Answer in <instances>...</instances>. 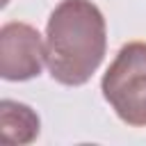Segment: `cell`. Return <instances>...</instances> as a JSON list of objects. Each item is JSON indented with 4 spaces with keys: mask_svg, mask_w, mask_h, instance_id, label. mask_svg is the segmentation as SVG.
I'll list each match as a JSON object with an SVG mask.
<instances>
[{
    "mask_svg": "<svg viewBox=\"0 0 146 146\" xmlns=\"http://www.w3.org/2000/svg\"><path fill=\"white\" fill-rule=\"evenodd\" d=\"M46 68L64 87H82L107 52V23L91 0H59L46 21Z\"/></svg>",
    "mask_w": 146,
    "mask_h": 146,
    "instance_id": "cell-1",
    "label": "cell"
},
{
    "mask_svg": "<svg viewBox=\"0 0 146 146\" xmlns=\"http://www.w3.org/2000/svg\"><path fill=\"white\" fill-rule=\"evenodd\" d=\"M100 91L125 125L146 128V41H128L119 48L100 78Z\"/></svg>",
    "mask_w": 146,
    "mask_h": 146,
    "instance_id": "cell-2",
    "label": "cell"
},
{
    "mask_svg": "<svg viewBox=\"0 0 146 146\" xmlns=\"http://www.w3.org/2000/svg\"><path fill=\"white\" fill-rule=\"evenodd\" d=\"M46 66V39L23 21H9L0 27V78L7 82H27L41 75Z\"/></svg>",
    "mask_w": 146,
    "mask_h": 146,
    "instance_id": "cell-3",
    "label": "cell"
},
{
    "mask_svg": "<svg viewBox=\"0 0 146 146\" xmlns=\"http://www.w3.org/2000/svg\"><path fill=\"white\" fill-rule=\"evenodd\" d=\"M0 132H2V141L14 144V146H25L39 137L41 119L30 105L21 100L2 98L0 100Z\"/></svg>",
    "mask_w": 146,
    "mask_h": 146,
    "instance_id": "cell-4",
    "label": "cell"
}]
</instances>
